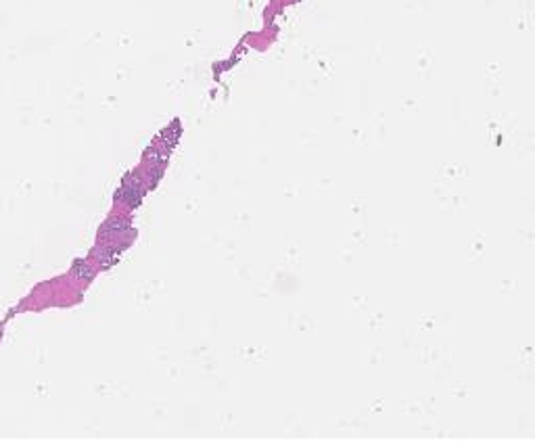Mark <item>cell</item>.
Returning a JSON list of instances; mask_svg holds the SVG:
<instances>
[{"instance_id": "cell-1", "label": "cell", "mask_w": 535, "mask_h": 441, "mask_svg": "<svg viewBox=\"0 0 535 441\" xmlns=\"http://www.w3.org/2000/svg\"><path fill=\"white\" fill-rule=\"evenodd\" d=\"M140 197H143V184H140L138 174L125 176V180L121 184L119 193L115 195V199H117V201H125L130 207H136L140 203Z\"/></svg>"}, {"instance_id": "cell-2", "label": "cell", "mask_w": 535, "mask_h": 441, "mask_svg": "<svg viewBox=\"0 0 535 441\" xmlns=\"http://www.w3.org/2000/svg\"><path fill=\"white\" fill-rule=\"evenodd\" d=\"M125 230H130V224L121 220V218H115V220H109L103 228V238H113V236H121Z\"/></svg>"}, {"instance_id": "cell-3", "label": "cell", "mask_w": 535, "mask_h": 441, "mask_svg": "<svg viewBox=\"0 0 535 441\" xmlns=\"http://www.w3.org/2000/svg\"><path fill=\"white\" fill-rule=\"evenodd\" d=\"M121 249H123V247H121ZM121 249H117V247L105 249V251H101V253H98V260H101V264H103V266H113V264L119 260Z\"/></svg>"}, {"instance_id": "cell-4", "label": "cell", "mask_w": 535, "mask_h": 441, "mask_svg": "<svg viewBox=\"0 0 535 441\" xmlns=\"http://www.w3.org/2000/svg\"><path fill=\"white\" fill-rule=\"evenodd\" d=\"M74 276L82 278V280H90L92 278V270L86 262H76L74 264Z\"/></svg>"}]
</instances>
